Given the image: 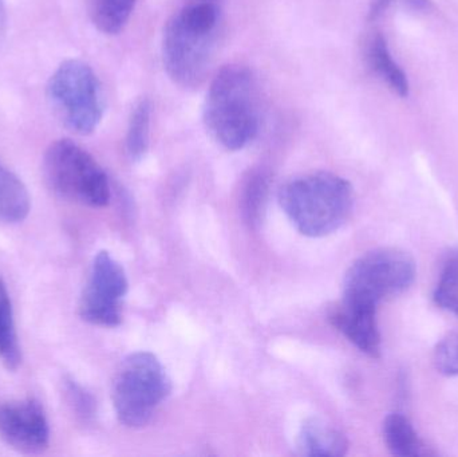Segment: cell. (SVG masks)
<instances>
[{
	"mask_svg": "<svg viewBox=\"0 0 458 457\" xmlns=\"http://www.w3.org/2000/svg\"><path fill=\"white\" fill-rule=\"evenodd\" d=\"M217 3L192 2L177 11L164 27V69L176 85L199 88L208 75L219 31Z\"/></svg>",
	"mask_w": 458,
	"mask_h": 457,
	"instance_id": "1",
	"label": "cell"
},
{
	"mask_svg": "<svg viewBox=\"0 0 458 457\" xmlns=\"http://www.w3.org/2000/svg\"><path fill=\"white\" fill-rule=\"evenodd\" d=\"M204 123L228 150L247 147L260 126V97L252 72L242 64L222 67L204 102Z\"/></svg>",
	"mask_w": 458,
	"mask_h": 457,
	"instance_id": "2",
	"label": "cell"
},
{
	"mask_svg": "<svg viewBox=\"0 0 458 457\" xmlns=\"http://www.w3.org/2000/svg\"><path fill=\"white\" fill-rule=\"evenodd\" d=\"M279 203L296 230L310 238L330 235L349 219L354 190L344 177L314 172L285 182Z\"/></svg>",
	"mask_w": 458,
	"mask_h": 457,
	"instance_id": "3",
	"label": "cell"
},
{
	"mask_svg": "<svg viewBox=\"0 0 458 457\" xmlns=\"http://www.w3.org/2000/svg\"><path fill=\"white\" fill-rule=\"evenodd\" d=\"M171 391V380L157 357L148 351L131 354L121 362L113 381L115 413L123 426L141 428Z\"/></svg>",
	"mask_w": 458,
	"mask_h": 457,
	"instance_id": "4",
	"label": "cell"
},
{
	"mask_svg": "<svg viewBox=\"0 0 458 457\" xmlns=\"http://www.w3.org/2000/svg\"><path fill=\"white\" fill-rule=\"evenodd\" d=\"M47 99L55 117L72 133L89 136L101 123V82L86 62L67 59L59 64L48 80Z\"/></svg>",
	"mask_w": 458,
	"mask_h": 457,
	"instance_id": "5",
	"label": "cell"
},
{
	"mask_svg": "<svg viewBox=\"0 0 458 457\" xmlns=\"http://www.w3.org/2000/svg\"><path fill=\"white\" fill-rule=\"evenodd\" d=\"M43 169L48 184L62 198L94 208L109 204L106 173L88 150L72 140H56L47 148Z\"/></svg>",
	"mask_w": 458,
	"mask_h": 457,
	"instance_id": "6",
	"label": "cell"
},
{
	"mask_svg": "<svg viewBox=\"0 0 458 457\" xmlns=\"http://www.w3.org/2000/svg\"><path fill=\"white\" fill-rule=\"evenodd\" d=\"M416 262L398 249H378L358 258L344 282V300L377 308L387 297L403 294L416 279Z\"/></svg>",
	"mask_w": 458,
	"mask_h": 457,
	"instance_id": "7",
	"label": "cell"
},
{
	"mask_svg": "<svg viewBox=\"0 0 458 457\" xmlns=\"http://www.w3.org/2000/svg\"><path fill=\"white\" fill-rule=\"evenodd\" d=\"M128 278L123 266L106 251L98 252L80 300V316L97 326L115 327L123 321Z\"/></svg>",
	"mask_w": 458,
	"mask_h": 457,
	"instance_id": "8",
	"label": "cell"
},
{
	"mask_svg": "<svg viewBox=\"0 0 458 457\" xmlns=\"http://www.w3.org/2000/svg\"><path fill=\"white\" fill-rule=\"evenodd\" d=\"M0 437L19 453H37L46 450L50 429L39 402L29 399L0 405Z\"/></svg>",
	"mask_w": 458,
	"mask_h": 457,
	"instance_id": "9",
	"label": "cell"
},
{
	"mask_svg": "<svg viewBox=\"0 0 458 457\" xmlns=\"http://www.w3.org/2000/svg\"><path fill=\"white\" fill-rule=\"evenodd\" d=\"M333 326L352 345L371 359L381 356V334L377 322V308L342 300L328 316Z\"/></svg>",
	"mask_w": 458,
	"mask_h": 457,
	"instance_id": "10",
	"label": "cell"
},
{
	"mask_svg": "<svg viewBox=\"0 0 458 457\" xmlns=\"http://www.w3.org/2000/svg\"><path fill=\"white\" fill-rule=\"evenodd\" d=\"M349 443L338 429L312 419L301 427L298 448L304 456H344Z\"/></svg>",
	"mask_w": 458,
	"mask_h": 457,
	"instance_id": "11",
	"label": "cell"
},
{
	"mask_svg": "<svg viewBox=\"0 0 458 457\" xmlns=\"http://www.w3.org/2000/svg\"><path fill=\"white\" fill-rule=\"evenodd\" d=\"M384 439L394 456L417 457L428 453L413 424L400 413H392L385 419Z\"/></svg>",
	"mask_w": 458,
	"mask_h": 457,
	"instance_id": "12",
	"label": "cell"
},
{
	"mask_svg": "<svg viewBox=\"0 0 458 457\" xmlns=\"http://www.w3.org/2000/svg\"><path fill=\"white\" fill-rule=\"evenodd\" d=\"M29 212L27 188L15 173L0 164V222H21Z\"/></svg>",
	"mask_w": 458,
	"mask_h": 457,
	"instance_id": "13",
	"label": "cell"
},
{
	"mask_svg": "<svg viewBox=\"0 0 458 457\" xmlns=\"http://www.w3.org/2000/svg\"><path fill=\"white\" fill-rule=\"evenodd\" d=\"M137 0H88V11L94 26L106 35L123 31L131 19Z\"/></svg>",
	"mask_w": 458,
	"mask_h": 457,
	"instance_id": "14",
	"label": "cell"
},
{
	"mask_svg": "<svg viewBox=\"0 0 458 457\" xmlns=\"http://www.w3.org/2000/svg\"><path fill=\"white\" fill-rule=\"evenodd\" d=\"M369 61L377 74L400 97H408L409 82L405 72L392 58L386 40L382 35L371 38L368 48Z\"/></svg>",
	"mask_w": 458,
	"mask_h": 457,
	"instance_id": "15",
	"label": "cell"
},
{
	"mask_svg": "<svg viewBox=\"0 0 458 457\" xmlns=\"http://www.w3.org/2000/svg\"><path fill=\"white\" fill-rule=\"evenodd\" d=\"M0 359L7 369L16 370L21 362L15 322H13V303L7 286L0 276Z\"/></svg>",
	"mask_w": 458,
	"mask_h": 457,
	"instance_id": "16",
	"label": "cell"
},
{
	"mask_svg": "<svg viewBox=\"0 0 458 457\" xmlns=\"http://www.w3.org/2000/svg\"><path fill=\"white\" fill-rule=\"evenodd\" d=\"M150 117L152 105L149 99H141L131 112L126 133V150L131 160H141L147 153L149 147Z\"/></svg>",
	"mask_w": 458,
	"mask_h": 457,
	"instance_id": "17",
	"label": "cell"
},
{
	"mask_svg": "<svg viewBox=\"0 0 458 457\" xmlns=\"http://www.w3.org/2000/svg\"><path fill=\"white\" fill-rule=\"evenodd\" d=\"M436 305L451 311L458 318V262L451 259L441 273L440 281L433 292Z\"/></svg>",
	"mask_w": 458,
	"mask_h": 457,
	"instance_id": "18",
	"label": "cell"
},
{
	"mask_svg": "<svg viewBox=\"0 0 458 457\" xmlns=\"http://www.w3.org/2000/svg\"><path fill=\"white\" fill-rule=\"evenodd\" d=\"M433 362L441 375L448 377L458 376V333H451L437 343Z\"/></svg>",
	"mask_w": 458,
	"mask_h": 457,
	"instance_id": "19",
	"label": "cell"
},
{
	"mask_svg": "<svg viewBox=\"0 0 458 457\" xmlns=\"http://www.w3.org/2000/svg\"><path fill=\"white\" fill-rule=\"evenodd\" d=\"M267 188H268V182H267L266 174L263 172H255V173L250 174L247 184H245V212L252 222L258 219L260 208H263Z\"/></svg>",
	"mask_w": 458,
	"mask_h": 457,
	"instance_id": "20",
	"label": "cell"
},
{
	"mask_svg": "<svg viewBox=\"0 0 458 457\" xmlns=\"http://www.w3.org/2000/svg\"><path fill=\"white\" fill-rule=\"evenodd\" d=\"M69 392L70 394H72V400H74L78 410H80L81 412L85 413V415H90L91 408H93V402H91L90 397L86 394V392H83L80 386L74 385V384H70Z\"/></svg>",
	"mask_w": 458,
	"mask_h": 457,
	"instance_id": "21",
	"label": "cell"
},
{
	"mask_svg": "<svg viewBox=\"0 0 458 457\" xmlns=\"http://www.w3.org/2000/svg\"><path fill=\"white\" fill-rule=\"evenodd\" d=\"M409 7L417 11L428 10L430 5V0H403Z\"/></svg>",
	"mask_w": 458,
	"mask_h": 457,
	"instance_id": "22",
	"label": "cell"
},
{
	"mask_svg": "<svg viewBox=\"0 0 458 457\" xmlns=\"http://www.w3.org/2000/svg\"><path fill=\"white\" fill-rule=\"evenodd\" d=\"M5 11L4 4H3V0H0V34L3 32V29H4L5 23Z\"/></svg>",
	"mask_w": 458,
	"mask_h": 457,
	"instance_id": "23",
	"label": "cell"
}]
</instances>
